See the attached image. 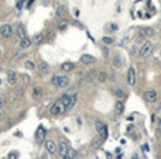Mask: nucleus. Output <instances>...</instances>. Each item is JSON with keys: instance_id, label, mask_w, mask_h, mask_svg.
<instances>
[{"instance_id": "6e6552de", "label": "nucleus", "mask_w": 161, "mask_h": 159, "mask_svg": "<svg viewBox=\"0 0 161 159\" xmlns=\"http://www.w3.org/2000/svg\"><path fill=\"white\" fill-rule=\"evenodd\" d=\"M0 34L4 37V38H10L13 35V27L10 24H4L1 28H0Z\"/></svg>"}, {"instance_id": "cd10ccee", "label": "nucleus", "mask_w": 161, "mask_h": 159, "mask_svg": "<svg viewBox=\"0 0 161 159\" xmlns=\"http://www.w3.org/2000/svg\"><path fill=\"white\" fill-rule=\"evenodd\" d=\"M66 25H68V21H66V20H59V21H58V28H59V30H65Z\"/></svg>"}, {"instance_id": "393cba45", "label": "nucleus", "mask_w": 161, "mask_h": 159, "mask_svg": "<svg viewBox=\"0 0 161 159\" xmlns=\"http://www.w3.org/2000/svg\"><path fill=\"white\" fill-rule=\"evenodd\" d=\"M113 65L116 66V68H121V65H123V61H121V58L119 55H116L113 58Z\"/></svg>"}, {"instance_id": "6ab92c4d", "label": "nucleus", "mask_w": 161, "mask_h": 159, "mask_svg": "<svg viewBox=\"0 0 161 159\" xmlns=\"http://www.w3.org/2000/svg\"><path fill=\"white\" fill-rule=\"evenodd\" d=\"M16 79H17L16 73H14L13 71L8 72V73H7V80H8V83H10V85H14V83H16Z\"/></svg>"}, {"instance_id": "a19ab883", "label": "nucleus", "mask_w": 161, "mask_h": 159, "mask_svg": "<svg viewBox=\"0 0 161 159\" xmlns=\"http://www.w3.org/2000/svg\"><path fill=\"white\" fill-rule=\"evenodd\" d=\"M137 158H138V156H137V153H134V155L131 156V159H137Z\"/></svg>"}, {"instance_id": "f8f14e48", "label": "nucleus", "mask_w": 161, "mask_h": 159, "mask_svg": "<svg viewBox=\"0 0 161 159\" xmlns=\"http://www.w3.org/2000/svg\"><path fill=\"white\" fill-rule=\"evenodd\" d=\"M95 58L92 55H88V54H85V55H82L80 56V62L82 64H85V65H92V64H95Z\"/></svg>"}, {"instance_id": "c85d7f7f", "label": "nucleus", "mask_w": 161, "mask_h": 159, "mask_svg": "<svg viewBox=\"0 0 161 159\" xmlns=\"http://www.w3.org/2000/svg\"><path fill=\"white\" fill-rule=\"evenodd\" d=\"M102 41H103V44H106V45H112L113 44V38H110V37H103Z\"/></svg>"}, {"instance_id": "c9c22d12", "label": "nucleus", "mask_w": 161, "mask_h": 159, "mask_svg": "<svg viewBox=\"0 0 161 159\" xmlns=\"http://www.w3.org/2000/svg\"><path fill=\"white\" fill-rule=\"evenodd\" d=\"M73 14L78 17V16H79V10H78V8H75V10H73Z\"/></svg>"}, {"instance_id": "4be33fe9", "label": "nucleus", "mask_w": 161, "mask_h": 159, "mask_svg": "<svg viewBox=\"0 0 161 159\" xmlns=\"http://www.w3.org/2000/svg\"><path fill=\"white\" fill-rule=\"evenodd\" d=\"M96 73H95V72L93 71H90L88 73V75H86V78H85V80H86V82H88V83H92V82H93V80L96 79Z\"/></svg>"}, {"instance_id": "1a4fd4ad", "label": "nucleus", "mask_w": 161, "mask_h": 159, "mask_svg": "<svg viewBox=\"0 0 161 159\" xmlns=\"http://www.w3.org/2000/svg\"><path fill=\"white\" fill-rule=\"evenodd\" d=\"M68 149H69L68 142H66V141H61L59 145H58V152L61 153V156L64 159H66V152H68Z\"/></svg>"}, {"instance_id": "7ed1b4c3", "label": "nucleus", "mask_w": 161, "mask_h": 159, "mask_svg": "<svg viewBox=\"0 0 161 159\" xmlns=\"http://www.w3.org/2000/svg\"><path fill=\"white\" fill-rule=\"evenodd\" d=\"M95 128H96L97 134L102 137L103 139H105L106 137H107V125H106L105 123H102V121H96V124H95Z\"/></svg>"}, {"instance_id": "b1692460", "label": "nucleus", "mask_w": 161, "mask_h": 159, "mask_svg": "<svg viewBox=\"0 0 161 159\" xmlns=\"http://www.w3.org/2000/svg\"><path fill=\"white\" fill-rule=\"evenodd\" d=\"M106 79H107V75H106L105 72H100V73L96 76V80L99 82V83H105Z\"/></svg>"}, {"instance_id": "bb28decb", "label": "nucleus", "mask_w": 161, "mask_h": 159, "mask_svg": "<svg viewBox=\"0 0 161 159\" xmlns=\"http://www.w3.org/2000/svg\"><path fill=\"white\" fill-rule=\"evenodd\" d=\"M102 142H103V138H102V137H100V138H96V139L92 142V146H93L95 149H97V148L102 145Z\"/></svg>"}, {"instance_id": "72a5a7b5", "label": "nucleus", "mask_w": 161, "mask_h": 159, "mask_svg": "<svg viewBox=\"0 0 161 159\" xmlns=\"http://www.w3.org/2000/svg\"><path fill=\"white\" fill-rule=\"evenodd\" d=\"M7 159H17V153H16V152H10V153H8V156H7Z\"/></svg>"}, {"instance_id": "f704fd0d", "label": "nucleus", "mask_w": 161, "mask_h": 159, "mask_svg": "<svg viewBox=\"0 0 161 159\" xmlns=\"http://www.w3.org/2000/svg\"><path fill=\"white\" fill-rule=\"evenodd\" d=\"M23 4H24V0H18V3H17V10H21Z\"/></svg>"}, {"instance_id": "4468645a", "label": "nucleus", "mask_w": 161, "mask_h": 159, "mask_svg": "<svg viewBox=\"0 0 161 159\" xmlns=\"http://www.w3.org/2000/svg\"><path fill=\"white\" fill-rule=\"evenodd\" d=\"M31 44L32 42L28 37H25V38H23V40H20V48H21V49H27V48H30Z\"/></svg>"}, {"instance_id": "9b49d317", "label": "nucleus", "mask_w": 161, "mask_h": 159, "mask_svg": "<svg viewBox=\"0 0 161 159\" xmlns=\"http://www.w3.org/2000/svg\"><path fill=\"white\" fill-rule=\"evenodd\" d=\"M16 35L20 38V40H23V38L27 37V31H25V28H24L23 24H17L16 25Z\"/></svg>"}, {"instance_id": "f03ea898", "label": "nucleus", "mask_w": 161, "mask_h": 159, "mask_svg": "<svg viewBox=\"0 0 161 159\" xmlns=\"http://www.w3.org/2000/svg\"><path fill=\"white\" fill-rule=\"evenodd\" d=\"M51 83L55 86V88H66L69 85V78L68 76H64V75H54L52 79H51Z\"/></svg>"}, {"instance_id": "c756f323", "label": "nucleus", "mask_w": 161, "mask_h": 159, "mask_svg": "<svg viewBox=\"0 0 161 159\" xmlns=\"http://www.w3.org/2000/svg\"><path fill=\"white\" fill-rule=\"evenodd\" d=\"M25 68L30 69V71H34V69H35V65H34V62H31V61H27V62H25Z\"/></svg>"}, {"instance_id": "2eb2a0df", "label": "nucleus", "mask_w": 161, "mask_h": 159, "mask_svg": "<svg viewBox=\"0 0 161 159\" xmlns=\"http://www.w3.org/2000/svg\"><path fill=\"white\" fill-rule=\"evenodd\" d=\"M114 111L117 116H121L123 111H124V104L121 103V100H117V103H116V107H114Z\"/></svg>"}, {"instance_id": "58836bf2", "label": "nucleus", "mask_w": 161, "mask_h": 159, "mask_svg": "<svg viewBox=\"0 0 161 159\" xmlns=\"http://www.w3.org/2000/svg\"><path fill=\"white\" fill-rule=\"evenodd\" d=\"M134 52H136V47H134V45H133V48H131V49H130V54H134Z\"/></svg>"}, {"instance_id": "ddd939ff", "label": "nucleus", "mask_w": 161, "mask_h": 159, "mask_svg": "<svg viewBox=\"0 0 161 159\" xmlns=\"http://www.w3.org/2000/svg\"><path fill=\"white\" fill-rule=\"evenodd\" d=\"M154 34V30L151 27H144V28H141L140 30V35H145V37H153Z\"/></svg>"}, {"instance_id": "20e7f679", "label": "nucleus", "mask_w": 161, "mask_h": 159, "mask_svg": "<svg viewBox=\"0 0 161 159\" xmlns=\"http://www.w3.org/2000/svg\"><path fill=\"white\" fill-rule=\"evenodd\" d=\"M64 111H65V107H64V104L61 103L59 100H58L56 103L52 104V106H51V109H49V113H51V114H54V116L62 114Z\"/></svg>"}, {"instance_id": "412c9836", "label": "nucleus", "mask_w": 161, "mask_h": 159, "mask_svg": "<svg viewBox=\"0 0 161 159\" xmlns=\"http://www.w3.org/2000/svg\"><path fill=\"white\" fill-rule=\"evenodd\" d=\"M76 149H73V148H71L69 146V149H68V152H66V159H75L76 158Z\"/></svg>"}, {"instance_id": "39448f33", "label": "nucleus", "mask_w": 161, "mask_h": 159, "mask_svg": "<svg viewBox=\"0 0 161 159\" xmlns=\"http://www.w3.org/2000/svg\"><path fill=\"white\" fill-rule=\"evenodd\" d=\"M137 82V75H136V69L133 66H130L129 71H127V85L129 86H134Z\"/></svg>"}, {"instance_id": "473e14b6", "label": "nucleus", "mask_w": 161, "mask_h": 159, "mask_svg": "<svg viewBox=\"0 0 161 159\" xmlns=\"http://www.w3.org/2000/svg\"><path fill=\"white\" fill-rule=\"evenodd\" d=\"M157 135L161 137V117L158 120V124H157Z\"/></svg>"}, {"instance_id": "9d476101", "label": "nucleus", "mask_w": 161, "mask_h": 159, "mask_svg": "<svg viewBox=\"0 0 161 159\" xmlns=\"http://www.w3.org/2000/svg\"><path fill=\"white\" fill-rule=\"evenodd\" d=\"M45 149H47V152H48V153H51V155H52V153H55V152L58 151V146L55 145V142H54V141L47 139V141H45Z\"/></svg>"}, {"instance_id": "7c9ffc66", "label": "nucleus", "mask_w": 161, "mask_h": 159, "mask_svg": "<svg viewBox=\"0 0 161 159\" xmlns=\"http://www.w3.org/2000/svg\"><path fill=\"white\" fill-rule=\"evenodd\" d=\"M64 11H65V7H64V6H58V7H56V16H61V14H64Z\"/></svg>"}, {"instance_id": "4c0bfd02", "label": "nucleus", "mask_w": 161, "mask_h": 159, "mask_svg": "<svg viewBox=\"0 0 161 159\" xmlns=\"http://www.w3.org/2000/svg\"><path fill=\"white\" fill-rule=\"evenodd\" d=\"M3 107H4V100L0 99V109H3Z\"/></svg>"}, {"instance_id": "f257e3e1", "label": "nucleus", "mask_w": 161, "mask_h": 159, "mask_svg": "<svg viewBox=\"0 0 161 159\" xmlns=\"http://www.w3.org/2000/svg\"><path fill=\"white\" fill-rule=\"evenodd\" d=\"M153 49H154L153 44H151L150 41H144L143 45L138 49V56H140V59H147L148 56L153 54Z\"/></svg>"}, {"instance_id": "79ce46f5", "label": "nucleus", "mask_w": 161, "mask_h": 159, "mask_svg": "<svg viewBox=\"0 0 161 159\" xmlns=\"http://www.w3.org/2000/svg\"><path fill=\"white\" fill-rule=\"evenodd\" d=\"M0 117H1V113H0Z\"/></svg>"}, {"instance_id": "2f4dec72", "label": "nucleus", "mask_w": 161, "mask_h": 159, "mask_svg": "<svg viewBox=\"0 0 161 159\" xmlns=\"http://www.w3.org/2000/svg\"><path fill=\"white\" fill-rule=\"evenodd\" d=\"M127 42H129V37L126 35V37L120 41V47H126V45H127Z\"/></svg>"}, {"instance_id": "f3484780", "label": "nucleus", "mask_w": 161, "mask_h": 159, "mask_svg": "<svg viewBox=\"0 0 161 159\" xmlns=\"http://www.w3.org/2000/svg\"><path fill=\"white\" fill-rule=\"evenodd\" d=\"M75 104H76V95L71 96V99H69V103H68V106L65 107V111H69L71 109H73V107H75Z\"/></svg>"}, {"instance_id": "a211bd4d", "label": "nucleus", "mask_w": 161, "mask_h": 159, "mask_svg": "<svg viewBox=\"0 0 161 159\" xmlns=\"http://www.w3.org/2000/svg\"><path fill=\"white\" fill-rule=\"evenodd\" d=\"M42 96V88L41 86H35V88L32 89V97L34 99H38Z\"/></svg>"}, {"instance_id": "ea45409f", "label": "nucleus", "mask_w": 161, "mask_h": 159, "mask_svg": "<svg viewBox=\"0 0 161 159\" xmlns=\"http://www.w3.org/2000/svg\"><path fill=\"white\" fill-rule=\"evenodd\" d=\"M41 159H48V153H44V155L41 156Z\"/></svg>"}, {"instance_id": "aec40b11", "label": "nucleus", "mask_w": 161, "mask_h": 159, "mask_svg": "<svg viewBox=\"0 0 161 159\" xmlns=\"http://www.w3.org/2000/svg\"><path fill=\"white\" fill-rule=\"evenodd\" d=\"M38 69L41 71V73H48L49 72V65L47 64V62H41V64L38 65Z\"/></svg>"}, {"instance_id": "e433bc0d", "label": "nucleus", "mask_w": 161, "mask_h": 159, "mask_svg": "<svg viewBox=\"0 0 161 159\" xmlns=\"http://www.w3.org/2000/svg\"><path fill=\"white\" fill-rule=\"evenodd\" d=\"M32 3H34V0H28V3H27V7H31Z\"/></svg>"}, {"instance_id": "a878e982", "label": "nucleus", "mask_w": 161, "mask_h": 159, "mask_svg": "<svg viewBox=\"0 0 161 159\" xmlns=\"http://www.w3.org/2000/svg\"><path fill=\"white\" fill-rule=\"evenodd\" d=\"M114 96H116V97H117V99H119V100H121V99H123V97H124V90H123V89H114Z\"/></svg>"}, {"instance_id": "423d86ee", "label": "nucleus", "mask_w": 161, "mask_h": 159, "mask_svg": "<svg viewBox=\"0 0 161 159\" xmlns=\"http://www.w3.org/2000/svg\"><path fill=\"white\" fill-rule=\"evenodd\" d=\"M144 99L147 103H155L157 99H158V95H157V92L154 89H150V90H147L144 93Z\"/></svg>"}, {"instance_id": "dca6fc26", "label": "nucleus", "mask_w": 161, "mask_h": 159, "mask_svg": "<svg viewBox=\"0 0 161 159\" xmlns=\"http://www.w3.org/2000/svg\"><path fill=\"white\" fill-rule=\"evenodd\" d=\"M61 69L64 72H71L75 69V65H73L72 62H64V64L61 65Z\"/></svg>"}, {"instance_id": "5701e85b", "label": "nucleus", "mask_w": 161, "mask_h": 159, "mask_svg": "<svg viewBox=\"0 0 161 159\" xmlns=\"http://www.w3.org/2000/svg\"><path fill=\"white\" fill-rule=\"evenodd\" d=\"M42 38H44V37H42V34L38 32V34H35V35L31 38V42H32V44H40L41 41H42Z\"/></svg>"}, {"instance_id": "0eeeda50", "label": "nucleus", "mask_w": 161, "mask_h": 159, "mask_svg": "<svg viewBox=\"0 0 161 159\" xmlns=\"http://www.w3.org/2000/svg\"><path fill=\"white\" fill-rule=\"evenodd\" d=\"M45 135H47V131H45V128L42 127V125H38L37 128V131H35V141L38 144H41L44 139H45Z\"/></svg>"}]
</instances>
